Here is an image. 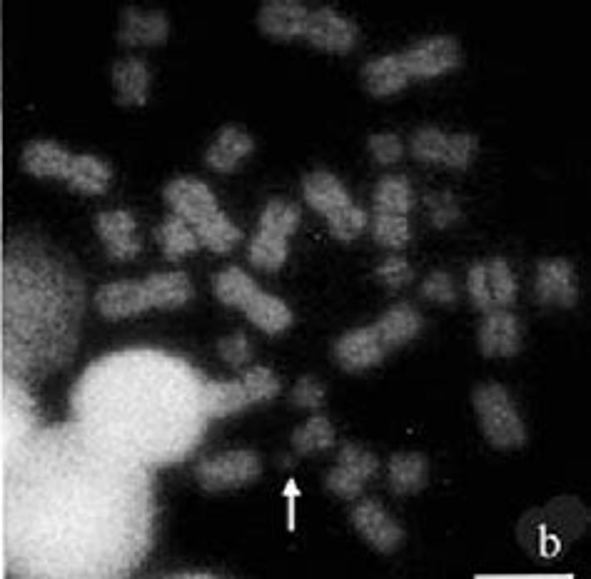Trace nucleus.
I'll list each match as a JSON object with an SVG mask.
<instances>
[{
	"label": "nucleus",
	"instance_id": "f257e3e1",
	"mask_svg": "<svg viewBox=\"0 0 591 579\" xmlns=\"http://www.w3.org/2000/svg\"><path fill=\"white\" fill-rule=\"evenodd\" d=\"M28 442L5 495L8 577H128L153 535L148 470L78 425Z\"/></svg>",
	"mask_w": 591,
	"mask_h": 579
},
{
	"label": "nucleus",
	"instance_id": "f03ea898",
	"mask_svg": "<svg viewBox=\"0 0 591 579\" xmlns=\"http://www.w3.org/2000/svg\"><path fill=\"white\" fill-rule=\"evenodd\" d=\"M202 382L180 357L158 350L113 352L75 385V425L135 465H173L205 432Z\"/></svg>",
	"mask_w": 591,
	"mask_h": 579
},
{
	"label": "nucleus",
	"instance_id": "7ed1b4c3",
	"mask_svg": "<svg viewBox=\"0 0 591 579\" xmlns=\"http://www.w3.org/2000/svg\"><path fill=\"white\" fill-rule=\"evenodd\" d=\"M83 315V288L58 260L38 245L23 258L8 253L5 265V355L18 347V365L28 370L65 365Z\"/></svg>",
	"mask_w": 591,
	"mask_h": 579
},
{
	"label": "nucleus",
	"instance_id": "20e7f679",
	"mask_svg": "<svg viewBox=\"0 0 591 579\" xmlns=\"http://www.w3.org/2000/svg\"><path fill=\"white\" fill-rule=\"evenodd\" d=\"M472 405L489 445L499 447V450H514V447L527 445V427H524L507 387L499 382L479 385L472 395Z\"/></svg>",
	"mask_w": 591,
	"mask_h": 579
},
{
	"label": "nucleus",
	"instance_id": "39448f33",
	"mask_svg": "<svg viewBox=\"0 0 591 579\" xmlns=\"http://www.w3.org/2000/svg\"><path fill=\"white\" fill-rule=\"evenodd\" d=\"M469 300L484 315L494 310H509L517 302V280L502 258L489 263H474L467 273Z\"/></svg>",
	"mask_w": 591,
	"mask_h": 579
},
{
	"label": "nucleus",
	"instance_id": "423d86ee",
	"mask_svg": "<svg viewBox=\"0 0 591 579\" xmlns=\"http://www.w3.org/2000/svg\"><path fill=\"white\" fill-rule=\"evenodd\" d=\"M260 457L252 450H227L215 457H207L197 465L195 475L202 490L222 492L235 487L252 485L260 477Z\"/></svg>",
	"mask_w": 591,
	"mask_h": 579
},
{
	"label": "nucleus",
	"instance_id": "0eeeda50",
	"mask_svg": "<svg viewBox=\"0 0 591 579\" xmlns=\"http://www.w3.org/2000/svg\"><path fill=\"white\" fill-rule=\"evenodd\" d=\"M399 58H402V65L409 78L432 80L449 73V70L459 68V63H462V48L449 35H437V38H427L422 43L412 45Z\"/></svg>",
	"mask_w": 591,
	"mask_h": 579
},
{
	"label": "nucleus",
	"instance_id": "6e6552de",
	"mask_svg": "<svg viewBox=\"0 0 591 579\" xmlns=\"http://www.w3.org/2000/svg\"><path fill=\"white\" fill-rule=\"evenodd\" d=\"M302 35L315 48L330 50V53H350L360 40V28L350 18L337 13L332 5H322V8L310 10Z\"/></svg>",
	"mask_w": 591,
	"mask_h": 579
},
{
	"label": "nucleus",
	"instance_id": "1a4fd4ad",
	"mask_svg": "<svg viewBox=\"0 0 591 579\" xmlns=\"http://www.w3.org/2000/svg\"><path fill=\"white\" fill-rule=\"evenodd\" d=\"M352 525L360 532L362 540L372 550L382 552V555H392L404 542V530L392 520L390 512L377 500L357 502L355 510H352Z\"/></svg>",
	"mask_w": 591,
	"mask_h": 579
},
{
	"label": "nucleus",
	"instance_id": "9d476101",
	"mask_svg": "<svg viewBox=\"0 0 591 579\" xmlns=\"http://www.w3.org/2000/svg\"><path fill=\"white\" fill-rule=\"evenodd\" d=\"M332 352H335V360L342 370L365 372L370 370V367L382 365V360H385L390 350L385 347V342H382L375 325H367L345 332V335L335 342Z\"/></svg>",
	"mask_w": 591,
	"mask_h": 579
},
{
	"label": "nucleus",
	"instance_id": "9b49d317",
	"mask_svg": "<svg viewBox=\"0 0 591 579\" xmlns=\"http://www.w3.org/2000/svg\"><path fill=\"white\" fill-rule=\"evenodd\" d=\"M163 198L173 210V215L185 220L190 228H195V225H200L202 220H207L220 210L217 208L215 193L197 178L173 180V183L165 185Z\"/></svg>",
	"mask_w": 591,
	"mask_h": 579
},
{
	"label": "nucleus",
	"instance_id": "f8f14e48",
	"mask_svg": "<svg viewBox=\"0 0 591 579\" xmlns=\"http://www.w3.org/2000/svg\"><path fill=\"white\" fill-rule=\"evenodd\" d=\"M479 350L484 357H514L522 350V322L514 312L494 310L479 327Z\"/></svg>",
	"mask_w": 591,
	"mask_h": 579
},
{
	"label": "nucleus",
	"instance_id": "ddd939ff",
	"mask_svg": "<svg viewBox=\"0 0 591 579\" xmlns=\"http://www.w3.org/2000/svg\"><path fill=\"white\" fill-rule=\"evenodd\" d=\"M537 297L542 305H577L579 288L574 265L569 260H542L537 268Z\"/></svg>",
	"mask_w": 591,
	"mask_h": 579
},
{
	"label": "nucleus",
	"instance_id": "4468645a",
	"mask_svg": "<svg viewBox=\"0 0 591 579\" xmlns=\"http://www.w3.org/2000/svg\"><path fill=\"white\" fill-rule=\"evenodd\" d=\"M133 213L128 210H108L95 218V233L103 240L105 250L113 260H133L140 253V240L135 238Z\"/></svg>",
	"mask_w": 591,
	"mask_h": 579
},
{
	"label": "nucleus",
	"instance_id": "2eb2a0df",
	"mask_svg": "<svg viewBox=\"0 0 591 579\" xmlns=\"http://www.w3.org/2000/svg\"><path fill=\"white\" fill-rule=\"evenodd\" d=\"M95 307L108 320H125V317L143 315L145 310H150V302L143 283L120 280V283H108L98 290Z\"/></svg>",
	"mask_w": 591,
	"mask_h": 579
},
{
	"label": "nucleus",
	"instance_id": "dca6fc26",
	"mask_svg": "<svg viewBox=\"0 0 591 579\" xmlns=\"http://www.w3.org/2000/svg\"><path fill=\"white\" fill-rule=\"evenodd\" d=\"M170 35V20L163 10H140L128 5L123 10L118 40L125 45H160Z\"/></svg>",
	"mask_w": 591,
	"mask_h": 579
},
{
	"label": "nucleus",
	"instance_id": "f3484780",
	"mask_svg": "<svg viewBox=\"0 0 591 579\" xmlns=\"http://www.w3.org/2000/svg\"><path fill=\"white\" fill-rule=\"evenodd\" d=\"M307 15H310V10L302 3H295V0H272V3H265L260 8L257 23L272 38L292 40L305 33Z\"/></svg>",
	"mask_w": 591,
	"mask_h": 579
},
{
	"label": "nucleus",
	"instance_id": "a211bd4d",
	"mask_svg": "<svg viewBox=\"0 0 591 579\" xmlns=\"http://www.w3.org/2000/svg\"><path fill=\"white\" fill-rule=\"evenodd\" d=\"M255 150V140L237 125H225L205 153V163L217 173H232Z\"/></svg>",
	"mask_w": 591,
	"mask_h": 579
},
{
	"label": "nucleus",
	"instance_id": "6ab92c4d",
	"mask_svg": "<svg viewBox=\"0 0 591 579\" xmlns=\"http://www.w3.org/2000/svg\"><path fill=\"white\" fill-rule=\"evenodd\" d=\"M250 407L247 392L240 380L215 382L205 380L200 387V410L205 420H217V417H230L235 412Z\"/></svg>",
	"mask_w": 591,
	"mask_h": 579
},
{
	"label": "nucleus",
	"instance_id": "aec40b11",
	"mask_svg": "<svg viewBox=\"0 0 591 579\" xmlns=\"http://www.w3.org/2000/svg\"><path fill=\"white\" fill-rule=\"evenodd\" d=\"M302 195H305V203L315 213L325 215V218L330 213H335L337 208H342V205L352 203L350 193L340 183V178H335L327 170H315V173L305 175V180H302Z\"/></svg>",
	"mask_w": 591,
	"mask_h": 579
},
{
	"label": "nucleus",
	"instance_id": "412c9836",
	"mask_svg": "<svg viewBox=\"0 0 591 579\" xmlns=\"http://www.w3.org/2000/svg\"><path fill=\"white\" fill-rule=\"evenodd\" d=\"M150 68L140 58H123L113 65V85L118 103L145 105L150 95Z\"/></svg>",
	"mask_w": 591,
	"mask_h": 579
},
{
	"label": "nucleus",
	"instance_id": "4be33fe9",
	"mask_svg": "<svg viewBox=\"0 0 591 579\" xmlns=\"http://www.w3.org/2000/svg\"><path fill=\"white\" fill-rule=\"evenodd\" d=\"M143 288L148 292L150 307H160V310H175V307L188 305L195 295L193 283L180 270L150 275L148 280H143Z\"/></svg>",
	"mask_w": 591,
	"mask_h": 579
},
{
	"label": "nucleus",
	"instance_id": "5701e85b",
	"mask_svg": "<svg viewBox=\"0 0 591 579\" xmlns=\"http://www.w3.org/2000/svg\"><path fill=\"white\" fill-rule=\"evenodd\" d=\"M422 325V315L409 302H397L375 322V330L380 332L387 350H392V347H402L414 340L422 332Z\"/></svg>",
	"mask_w": 591,
	"mask_h": 579
},
{
	"label": "nucleus",
	"instance_id": "b1692460",
	"mask_svg": "<svg viewBox=\"0 0 591 579\" xmlns=\"http://www.w3.org/2000/svg\"><path fill=\"white\" fill-rule=\"evenodd\" d=\"M70 160H73V155L53 140H35V143L25 145L23 150V168L35 178L63 180Z\"/></svg>",
	"mask_w": 591,
	"mask_h": 579
},
{
	"label": "nucleus",
	"instance_id": "393cba45",
	"mask_svg": "<svg viewBox=\"0 0 591 579\" xmlns=\"http://www.w3.org/2000/svg\"><path fill=\"white\" fill-rule=\"evenodd\" d=\"M113 168L95 155H73L63 183L83 195H100L110 188Z\"/></svg>",
	"mask_w": 591,
	"mask_h": 579
},
{
	"label": "nucleus",
	"instance_id": "a878e982",
	"mask_svg": "<svg viewBox=\"0 0 591 579\" xmlns=\"http://www.w3.org/2000/svg\"><path fill=\"white\" fill-rule=\"evenodd\" d=\"M362 83L375 98H387L407 88L409 75L399 55H382L362 68Z\"/></svg>",
	"mask_w": 591,
	"mask_h": 579
},
{
	"label": "nucleus",
	"instance_id": "bb28decb",
	"mask_svg": "<svg viewBox=\"0 0 591 579\" xmlns=\"http://www.w3.org/2000/svg\"><path fill=\"white\" fill-rule=\"evenodd\" d=\"M387 482L394 495H417L429 482V465L417 452L394 455L387 465Z\"/></svg>",
	"mask_w": 591,
	"mask_h": 579
},
{
	"label": "nucleus",
	"instance_id": "cd10ccee",
	"mask_svg": "<svg viewBox=\"0 0 591 579\" xmlns=\"http://www.w3.org/2000/svg\"><path fill=\"white\" fill-rule=\"evenodd\" d=\"M247 315V320L262 330L265 335H280L285 332L287 327L292 325V310L287 307V302H282L280 297L270 295V292H257L255 297L250 300V305L242 310Z\"/></svg>",
	"mask_w": 591,
	"mask_h": 579
},
{
	"label": "nucleus",
	"instance_id": "c85d7f7f",
	"mask_svg": "<svg viewBox=\"0 0 591 579\" xmlns=\"http://www.w3.org/2000/svg\"><path fill=\"white\" fill-rule=\"evenodd\" d=\"M372 203L380 215H402L407 218L409 210L414 208V190L404 175H387L377 183Z\"/></svg>",
	"mask_w": 591,
	"mask_h": 579
},
{
	"label": "nucleus",
	"instance_id": "c756f323",
	"mask_svg": "<svg viewBox=\"0 0 591 579\" xmlns=\"http://www.w3.org/2000/svg\"><path fill=\"white\" fill-rule=\"evenodd\" d=\"M212 288H215L217 300H220L222 305L240 307V310H245V307L250 305L252 297L260 292L255 280H252L245 270L235 268V265H232V268H225L220 275H215Z\"/></svg>",
	"mask_w": 591,
	"mask_h": 579
},
{
	"label": "nucleus",
	"instance_id": "7c9ffc66",
	"mask_svg": "<svg viewBox=\"0 0 591 579\" xmlns=\"http://www.w3.org/2000/svg\"><path fill=\"white\" fill-rule=\"evenodd\" d=\"M195 235L200 240V245H205L207 250L217 255L230 253L232 248H237V243L242 240V230L227 218L225 213L217 210L215 215H210L207 220H202L200 225H195Z\"/></svg>",
	"mask_w": 591,
	"mask_h": 579
},
{
	"label": "nucleus",
	"instance_id": "2f4dec72",
	"mask_svg": "<svg viewBox=\"0 0 591 579\" xmlns=\"http://www.w3.org/2000/svg\"><path fill=\"white\" fill-rule=\"evenodd\" d=\"M158 238L163 243V255L168 260H180L200 250V240H197L195 230L185 220H180L178 215H170V218L163 220V225L158 228Z\"/></svg>",
	"mask_w": 591,
	"mask_h": 579
},
{
	"label": "nucleus",
	"instance_id": "473e14b6",
	"mask_svg": "<svg viewBox=\"0 0 591 579\" xmlns=\"http://www.w3.org/2000/svg\"><path fill=\"white\" fill-rule=\"evenodd\" d=\"M290 245L285 238H275V235L257 233L252 243L247 245V258L255 268L265 270V273H277L285 265Z\"/></svg>",
	"mask_w": 591,
	"mask_h": 579
},
{
	"label": "nucleus",
	"instance_id": "72a5a7b5",
	"mask_svg": "<svg viewBox=\"0 0 591 579\" xmlns=\"http://www.w3.org/2000/svg\"><path fill=\"white\" fill-rule=\"evenodd\" d=\"M337 435L335 427L330 425L327 417H312L307 420L300 430H295L292 435V447H295L297 455H315V452H325L335 445Z\"/></svg>",
	"mask_w": 591,
	"mask_h": 579
},
{
	"label": "nucleus",
	"instance_id": "f704fd0d",
	"mask_svg": "<svg viewBox=\"0 0 591 579\" xmlns=\"http://www.w3.org/2000/svg\"><path fill=\"white\" fill-rule=\"evenodd\" d=\"M300 208L287 200H272L267 208L262 210L260 218V233L275 235V238H290L297 228H300Z\"/></svg>",
	"mask_w": 591,
	"mask_h": 579
},
{
	"label": "nucleus",
	"instance_id": "c9c22d12",
	"mask_svg": "<svg viewBox=\"0 0 591 579\" xmlns=\"http://www.w3.org/2000/svg\"><path fill=\"white\" fill-rule=\"evenodd\" d=\"M447 143L449 135L439 128H419L409 140V150L419 163L439 165L444 163V155H447Z\"/></svg>",
	"mask_w": 591,
	"mask_h": 579
},
{
	"label": "nucleus",
	"instance_id": "e433bc0d",
	"mask_svg": "<svg viewBox=\"0 0 591 579\" xmlns=\"http://www.w3.org/2000/svg\"><path fill=\"white\" fill-rule=\"evenodd\" d=\"M367 213L362 208H357L355 203L342 205L335 213L327 215V225H330V233L335 235L340 243H352L362 235V230L367 228Z\"/></svg>",
	"mask_w": 591,
	"mask_h": 579
},
{
	"label": "nucleus",
	"instance_id": "4c0bfd02",
	"mask_svg": "<svg viewBox=\"0 0 591 579\" xmlns=\"http://www.w3.org/2000/svg\"><path fill=\"white\" fill-rule=\"evenodd\" d=\"M337 467H342L345 472H350L355 480H360L362 485H365L367 480H372V477L380 472V460H377L372 452H367V450H362V447L347 442V445L340 450V457H337Z\"/></svg>",
	"mask_w": 591,
	"mask_h": 579
},
{
	"label": "nucleus",
	"instance_id": "58836bf2",
	"mask_svg": "<svg viewBox=\"0 0 591 579\" xmlns=\"http://www.w3.org/2000/svg\"><path fill=\"white\" fill-rule=\"evenodd\" d=\"M242 387H245L250 405H255V402H267L272 400V397L280 395V380H277L275 372H272L270 367L262 365L247 367L245 375H242Z\"/></svg>",
	"mask_w": 591,
	"mask_h": 579
},
{
	"label": "nucleus",
	"instance_id": "ea45409f",
	"mask_svg": "<svg viewBox=\"0 0 591 579\" xmlns=\"http://www.w3.org/2000/svg\"><path fill=\"white\" fill-rule=\"evenodd\" d=\"M372 233H375V240L377 243L387 245V248H404V245L409 243V238H412V230H409V223L407 218H402V215H375V220H372Z\"/></svg>",
	"mask_w": 591,
	"mask_h": 579
},
{
	"label": "nucleus",
	"instance_id": "a19ab883",
	"mask_svg": "<svg viewBox=\"0 0 591 579\" xmlns=\"http://www.w3.org/2000/svg\"><path fill=\"white\" fill-rule=\"evenodd\" d=\"M477 150H479V140L474 138L472 133L449 135L447 155H444L442 165H447V168H454V170H467L469 165H472Z\"/></svg>",
	"mask_w": 591,
	"mask_h": 579
},
{
	"label": "nucleus",
	"instance_id": "79ce46f5",
	"mask_svg": "<svg viewBox=\"0 0 591 579\" xmlns=\"http://www.w3.org/2000/svg\"><path fill=\"white\" fill-rule=\"evenodd\" d=\"M424 203H427L429 218L437 228H449L462 218V210H459L457 198L452 193H427Z\"/></svg>",
	"mask_w": 591,
	"mask_h": 579
},
{
	"label": "nucleus",
	"instance_id": "37998d69",
	"mask_svg": "<svg viewBox=\"0 0 591 579\" xmlns=\"http://www.w3.org/2000/svg\"><path fill=\"white\" fill-rule=\"evenodd\" d=\"M217 352H220L222 360L230 367H235V370H242V367H247V362L252 360V345L250 340H247L245 332H232L230 337H222V340L217 342Z\"/></svg>",
	"mask_w": 591,
	"mask_h": 579
},
{
	"label": "nucleus",
	"instance_id": "c03bdc74",
	"mask_svg": "<svg viewBox=\"0 0 591 579\" xmlns=\"http://www.w3.org/2000/svg\"><path fill=\"white\" fill-rule=\"evenodd\" d=\"M419 292H422V297L439 302V305H454L457 302V288H454L452 275L444 273V270H434L432 275H427Z\"/></svg>",
	"mask_w": 591,
	"mask_h": 579
},
{
	"label": "nucleus",
	"instance_id": "a18cd8bd",
	"mask_svg": "<svg viewBox=\"0 0 591 579\" xmlns=\"http://www.w3.org/2000/svg\"><path fill=\"white\" fill-rule=\"evenodd\" d=\"M325 385L317 377H302L292 390V402L302 410H320L325 405Z\"/></svg>",
	"mask_w": 591,
	"mask_h": 579
},
{
	"label": "nucleus",
	"instance_id": "49530a36",
	"mask_svg": "<svg viewBox=\"0 0 591 579\" xmlns=\"http://www.w3.org/2000/svg\"><path fill=\"white\" fill-rule=\"evenodd\" d=\"M327 490L332 492V495L342 497V500H357L362 492V482L355 480V477L350 475V472H345L342 467H332L330 472H327V480H325Z\"/></svg>",
	"mask_w": 591,
	"mask_h": 579
},
{
	"label": "nucleus",
	"instance_id": "de8ad7c7",
	"mask_svg": "<svg viewBox=\"0 0 591 579\" xmlns=\"http://www.w3.org/2000/svg\"><path fill=\"white\" fill-rule=\"evenodd\" d=\"M370 153H372V158H375L380 165L397 163V160L402 158V153H404L402 140H399L394 133L372 135V138H370Z\"/></svg>",
	"mask_w": 591,
	"mask_h": 579
},
{
	"label": "nucleus",
	"instance_id": "09e8293b",
	"mask_svg": "<svg viewBox=\"0 0 591 579\" xmlns=\"http://www.w3.org/2000/svg\"><path fill=\"white\" fill-rule=\"evenodd\" d=\"M377 278H380L382 283L387 285V288L397 290V288H404L407 283H412L414 270L409 268L407 260L390 258V260H385V263H382L380 268H377Z\"/></svg>",
	"mask_w": 591,
	"mask_h": 579
},
{
	"label": "nucleus",
	"instance_id": "8fccbe9b",
	"mask_svg": "<svg viewBox=\"0 0 591 579\" xmlns=\"http://www.w3.org/2000/svg\"><path fill=\"white\" fill-rule=\"evenodd\" d=\"M173 579H217V577H210V575H185V577H173Z\"/></svg>",
	"mask_w": 591,
	"mask_h": 579
}]
</instances>
